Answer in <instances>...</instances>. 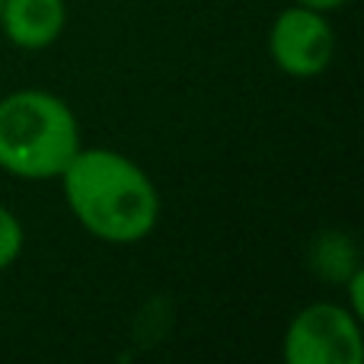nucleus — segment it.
<instances>
[{
	"mask_svg": "<svg viewBox=\"0 0 364 364\" xmlns=\"http://www.w3.org/2000/svg\"><path fill=\"white\" fill-rule=\"evenodd\" d=\"M74 220L100 243H141L160 224V192L128 154L80 147L61 176Z\"/></svg>",
	"mask_w": 364,
	"mask_h": 364,
	"instance_id": "obj_1",
	"label": "nucleus"
},
{
	"mask_svg": "<svg viewBox=\"0 0 364 364\" xmlns=\"http://www.w3.org/2000/svg\"><path fill=\"white\" fill-rule=\"evenodd\" d=\"M83 147L80 122L48 90H13L0 100V170L16 179H58Z\"/></svg>",
	"mask_w": 364,
	"mask_h": 364,
	"instance_id": "obj_2",
	"label": "nucleus"
},
{
	"mask_svg": "<svg viewBox=\"0 0 364 364\" xmlns=\"http://www.w3.org/2000/svg\"><path fill=\"white\" fill-rule=\"evenodd\" d=\"M282 358L288 364H361V320L346 304H307L284 329Z\"/></svg>",
	"mask_w": 364,
	"mask_h": 364,
	"instance_id": "obj_3",
	"label": "nucleus"
},
{
	"mask_svg": "<svg viewBox=\"0 0 364 364\" xmlns=\"http://www.w3.org/2000/svg\"><path fill=\"white\" fill-rule=\"evenodd\" d=\"M269 58L282 74L307 80L320 77L336 58V29L329 13L310 6H284L269 29Z\"/></svg>",
	"mask_w": 364,
	"mask_h": 364,
	"instance_id": "obj_4",
	"label": "nucleus"
},
{
	"mask_svg": "<svg viewBox=\"0 0 364 364\" xmlns=\"http://www.w3.org/2000/svg\"><path fill=\"white\" fill-rule=\"evenodd\" d=\"M68 26L64 0H4L0 6V32L6 42L23 51H42L61 38Z\"/></svg>",
	"mask_w": 364,
	"mask_h": 364,
	"instance_id": "obj_5",
	"label": "nucleus"
},
{
	"mask_svg": "<svg viewBox=\"0 0 364 364\" xmlns=\"http://www.w3.org/2000/svg\"><path fill=\"white\" fill-rule=\"evenodd\" d=\"M23 246H26L23 220H19L6 205H0V272H6L13 262H16Z\"/></svg>",
	"mask_w": 364,
	"mask_h": 364,
	"instance_id": "obj_6",
	"label": "nucleus"
},
{
	"mask_svg": "<svg viewBox=\"0 0 364 364\" xmlns=\"http://www.w3.org/2000/svg\"><path fill=\"white\" fill-rule=\"evenodd\" d=\"M346 291H348V304H346V307L361 320V316H364V297H361V291H364V269H361V265H355V269L346 275Z\"/></svg>",
	"mask_w": 364,
	"mask_h": 364,
	"instance_id": "obj_7",
	"label": "nucleus"
},
{
	"mask_svg": "<svg viewBox=\"0 0 364 364\" xmlns=\"http://www.w3.org/2000/svg\"><path fill=\"white\" fill-rule=\"evenodd\" d=\"M301 6H310V10H320V13H336L348 4V0H294Z\"/></svg>",
	"mask_w": 364,
	"mask_h": 364,
	"instance_id": "obj_8",
	"label": "nucleus"
},
{
	"mask_svg": "<svg viewBox=\"0 0 364 364\" xmlns=\"http://www.w3.org/2000/svg\"><path fill=\"white\" fill-rule=\"evenodd\" d=\"M0 6H4V0H0Z\"/></svg>",
	"mask_w": 364,
	"mask_h": 364,
	"instance_id": "obj_9",
	"label": "nucleus"
}]
</instances>
